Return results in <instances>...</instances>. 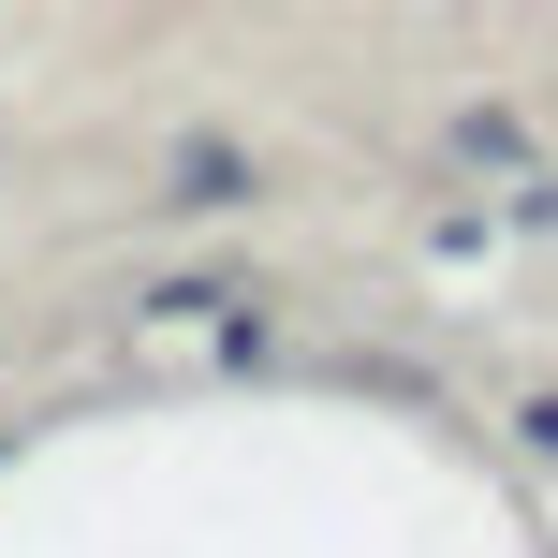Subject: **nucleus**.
<instances>
[{"mask_svg":"<svg viewBox=\"0 0 558 558\" xmlns=\"http://www.w3.org/2000/svg\"><path fill=\"white\" fill-rule=\"evenodd\" d=\"M162 206H192V221H221V206H251V162H235L221 133H177V147H162Z\"/></svg>","mask_w":558,"mask_h":558,"instance_id":"obj_1","label":"nucleus"}]
</instances>
